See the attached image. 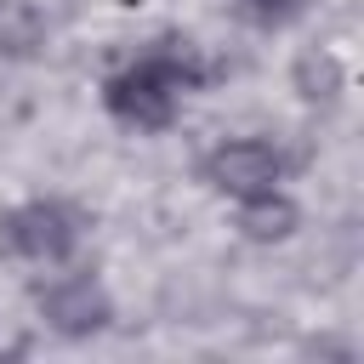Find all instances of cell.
<instances>
[{
    "instance_id": "6da1fadb",
    "label": "cell",
    "mask_w": 364,
    "mask_h": 364,
    "mask_svg": "<svg viewBox=\"0 0 364 364\" xmlns=\"http://www.w3.org/2000/svg\"><path fill=\"white\" fill-rule=\"evenodd\" d=\"M205 80V63L188 40H159L148 57H136L131 68H119L102 97H108V114L136 125V131H165L171 114H176V91L199 85Z\"/></svg>"
},
{
    "instance_id": "7a4b0ae2",
    "label": "cell",
    "mask_w": 364,
    "mask_h": 364,
    "mask_svg": "<svg viewBox=\"0 0 364 364\" xmlns=\"http://www.w3.org/2000/svg\"><path fill=\"white\" fill-rule=\"evenodd\" d=\"M80 245V216L57 199H34L0 216V256H23V262H63Z\"/></svg>"
},
{
    "instance_id": "3957f363",
    "label": "cell",
    "mask_w": 364,
    "mask_h": 364,
    "mask_svg": "<svg viewBox=\"0 0 364 364\" xmlns=\"http://www.w3.org/2000/svg\"><path fill=\"white\" fill-rule=\"evenodd\" d=\"M279 154L267 148V142H256V136H245V142H222V148H210V159H205V182L216 188V193H233V199H250V193H267L273 182H279Z\"/></svg>"
},
{
    "instance_id": "277c9868",
    "label": "cell",
    "mask_w": 364,
    "mask_h": 364,
    "mask_svg": "<svg viewBox=\"0 0 364 364\" xmlns=\"http://www.w3.org/2000/svg\"><path fill=\"white\" fill-rule=\"evenodd\" d=\"M40 307L51 318V330H63V336H91V330H102L114 318V307H108L97 279H63V284H51L40 296Z\"/></svg>"
},
{
    "instance_id": "5b68a950",
    "label": "cell",
    "mask_w": 364,
    "mask_h": 364,
    "mask_svg": "<svg viewBox=\"0 0 364 364\" xmlns=\"http://www.w3.org/2000/svg\"><path fill=\"white\" fill-rule=\"evenodd\" d=\"M296 222H301V210L284 199V193H250L245 199V210H239V228H245V239H256V245H273V239H290L296 233Z\"/></svg>"
},
{
    "instance_id": "8992f818",
    "label": "cell",
    "mask_w": 364,
    "mask_h": 364,
    "mask_svg": "<svg viewBox=\"0 0 364 364\" xmlns=\"http://www.w3.org/2000/svg\"><path fill=\"white\" fill-rule=\"evenodd\" d=\"M40 11L28 0H0V57H34L40 51Z\"/></svg>"
},
{
    "instance_id": "52a82bcc",
    "label": "cell",
    "mask_w": 364,
    "mask_h": 364,
    "mask_svg": "<svg viewBox=\"0 0 364 364\" xmlns=\"http://www.w3.org/2000/svg\"><path fill=\"white\" fill-rule=\"evenodd\" d=\"M296 91H301L307 102H330V97L341 91V63H336L330 51H301V63H296Z\"/></svg>"
},
{
    "instance_id": "ba28073f",
    "label": "cell",
    "mask_w": 364,
    "mask_h": 364,
    "mask_svg": "<svg viewBox=\"0 0 364 364\" xmlns=\"http://www.w3.org/2000/svg\"><path fill=\"white\" fill-rule=\"evenodd\" d=\"M239 11H245L250 23H262V28H279V23L301 17V11H307V0H239Z\"/></svg>"
}]
</instances>
